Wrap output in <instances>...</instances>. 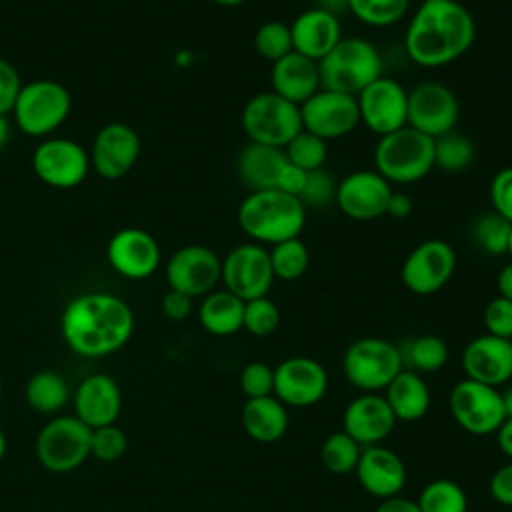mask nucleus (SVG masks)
<instances>
[{"label": "nucleus", "instance_id": "f257e3e1", "mask_svg": "<svg viewBox=\"0 0 512 512\" xmlns=\"http://www.w3.org/2000/svg\"><path fill=\"white\" fill-rule=\"evenodd\" d=\"M66 346L84 358H102L120 350L134 332L132 308L110 292L74 296L60 318Z\"/></svg>", "mask_w": 512, "mask_h": 512}, {"label": "nucleus", "instance_id": "f03ea898", "mask_svg": "<svg viewBox=\"0 0 512 512\" xmlns=\"http://www.w3.org/2000/svg\"><path fill=\"white\" fill-rule=\"evenodd\" d=\"M474 38V18L458 0H422L406 26L404 48L418 66L440 68L464 56Z\"/></svg>", "mask_w": 512, "mask_h": 512}, {"label": "nucleus", "instance_id": "7ed1b4c3", "mask_svg": "<svg viewBox=\"0 0 512 512\" xmlns=\"http://www.w3.org/2000/svg\"><path fill=\"white\" fill-rule=\"evenodd\" d=\"M306 224V206L300 198L280 190H258L238 206V226L256 244L274 246L298 238Z\"/></svg>", "mask_w": 512, "mask_h": 512}, {"label": "nucleus", "instance_id": "20e7f679", "mask_svg": "<svg viewBox=\"0 0 512 512\" xmlns=\"http://www.w3.org/2000/svg\"><path fill=\"white\" fill-rule=\"evenodd\" d=\"M384 62L380 50L366 38L348 36L318 60L320 86L350 96H358L370 82L382 76Z\"/></svg>", "mask_w": 512, "mask_h": 512}, {"label": "nucleus", "instance_id": "39448f33", "mask_svg": "<svg viewBox=\"0 0 512 512\" xmlns=\"http://www.w3.org/2000/svg\"><path fill=\"white\" fill-rule=\"evenodd\" d=\"M374 166L390 184H414L426 178L434 168V138L408 124L378 136Z\"/></svg>", "mask_w": 512, "mask_h": 512}, {"label": "nucleus", "instance_id": "423d86ee", "mask_svg": "<svg viewBox=\"0 0 512 512\" xmlns=\"http://www.w3.org/2000/svg\"><path fill=\"white\" fill-rule=\"evenodd\" d=\"M72 98L64 84L56 80H32L22 84L12 108L18 130L26 136L48 138L68 118Z\"/></svg>", "mask_w": 512, "mask_h": 512}, {"label": "nucleus", "instance_id": "0eeeda50", "mask_svg": "<svg viewBox=\"0 0 512 512\" xmlns=\"http://www.w3.org/2000/svg\"><path fill=\"white\" fill-rule=\"evenodd\" d=\"M240 122L248 142L274 148H284L298 132H302L300 106L272 90L252 96L242 108Z\"/></svg>", "mask_w": 512, "mask_h": 512}, {"label": "nucleus", "instance_id": "6e6552de", "mask_svg": "<svg viewBox=\"0 0 512 512\" xmlns=\"http://www.w3.org/2000/svg\"><path fill=\"white\" fill-rule=\"evenodd\" d=\"M404 368L400 348L378 336L354 340L342 358L346 380L364 392L386 388Z\"/></svg>", "mask_w": 512, "mask_h": 512}, {"label": "nucleus", "instance_id": "1a4fd4ad", "mask_svg": "<svg viewBox=\"0 0 512 512\" xmlns=\"http://www.w3.org/2000/svg\"><path fill=\"white\" fill-rule=\"evenodd\" d=\"M90 436L88 428L76 416H56L48 420L36 440L38 462L50 472H70L84 464L90 456Z\"/></svg>", "mask_w": 512, "mask_h": 512}, {"label": "nucleus", "instance_id": "9d476101", "mask_svg": "<svg viewBox=\"0 0 512 512\" xmlns=\"http://www.w3.org/2000/svg\"><path fill=\"white\" fill-rule=\"evenodd\" d=\"M448 408L454 422L474 436L496 434L506 420L500 390L470 378L460 380L450 390Z\"/></svg>", "mask_w": 512, "mask_h": 512}, {"label": "nucleus", "instance_id": "9b49d317", "mask_svg": "<svg viewBox=\"0 0 512 512\" xmlns=\"http://www.w3.org/2000/svg\"><path fill=\"white\" fill-rule=\"evenodd\" d=\"M32 170L50 188H76L90 170V154L76 140L48 136L32 152Z\"/></svg>", "mask_w": 512, "mask_h": 512}, {"label": "nucleus", "instance_id": "f8f14e48", "mask_svg": "<svg viewBox=\"0 0 512 512\" xmlns=\"http://www.w3.org/2000/svg\"><path fill=\"white\" fill-rule=\"evenodd\" d=\"M220 280L228 292L244 302L266 296L274 282L268 248L256 242L234 246L222 260Z\"/></svg>", "mask_w": 512, "mask_h": 512}, {"label": "nucleus", "instance_id": "ddd939ff", "mask_svg": "<svg viewBox=\"0 0 512 512\" xmlns=\"http://www.w3.org/2000/svg\"><path fill=\"white\" fill-rule=\"evenodd\" d=\"M456 270L454 248L438 238H430L412 248L400 268L402 284L418 296H430L442 290Z\"/></svg>", "mask_w": 512, "mask_h": 512}, {"label": "nucleus", "instance_id": "4468645a", "mask_svg": "<svg viewBox=\"0 0 512 512\" xmlns=\"http://www.w3.org/2000/svg\"><path fill=\"white\" fill-rule=\"evenodd\" d=\"M302 130L330 142L348 136L360 124L356 96L320 88L300 104Z\"/></svg>", "mask_w": 512, "mask_h": 512}, {"label": "nucleus", "instance_id": "2eb2a0df", "mask_svg": "<svg viewBox=\"0 0 512 512\" xmlns=\"http://www.w3.org/2000/svg\"><path fill=\"white\" fill-rule=\"evenodd\" d=\"M460 104L456 94L442 82L426 80L408 92V126L438 138L456 130Z\"/></svg>", "mask_w": 512, "mask_h": 512}, {"label": "nucleus", "instance_id": "dca6fc26", "mask_svg": "<svg viewBox=\"0 0 512 512\" xmlns=\"http://www.w3.org/2000/svg\"><path fill=\"white\" fill-rule=\"evenodd\" d=\"M360 122L376 136L390 134L408 122V90L390 76L370 82L358 96Z\"/></svg>", "mask_w": 512, "mask_h": 512}, {"label": "nucleus", "instance_id": "f3484780", "mask_svg": "<svg viewBox=\"0 0 512 512\" xmlns=\"http://www.w3.org/2000/svg\"><path fill=\"white\" fill-rule=\"evenodd\" d=\"M222 260L202 244H186L178 248L166 262V282L170 290L188 294L190 298L206 296L220 282Z\"/></svg>", "mask_w": 512, "mask_h": 512}, {"label": "nucleus", "instance_id": "a211bd4d", "mask_svg": "<svg viewBox=\"0 0 512 512\" xmlns=\"http://www.w3.org/2000/svg\"><path fill=\"white\" fill-rule=\"evenodd\" d=\"M328 390L326 368L308 356H292L274 368V396L284 406L306 408L324 398Z\"/></svg>", "mask_w": 512, "mask_h": 512}, {"label": "nucleus", "instance_id": "6ab92c4d", "mask_svg": "<svg viewBox=\"0 0 512 512\" xmlns=\"http://www.w3.org/2000/svg\"><path fill=\"white\" fill-rule=\"evenodd\" d=\"M392 184L376 170H356L344 176L336 188L334 204L352 220L368 222L386 216Z\"/></svg>", "mask_w": 512, "mask_h": 512}, {"label": "nucleus", "instance_id": "aec40b11", "mask_svg": "<svg viewBox=\"0 0 512 512\" xmlns=\"http://www.w3.org/2000/svg\"><path fill=\"white\" fill-rule=\"evenodd\" d=\"M142 150L138 132L124 122L104 124L94 142L90 154V166L106 180H118L126 176Z\"/></svg>", "mask_w": 512, "mask_h": 512}, {"label": "nucleus", "instance_id": "412c9836", "mask_svg": "<svg viewBox=\"0 0 512 512\" xmlns=\"http://www.w3.org/2000/svg\"><path fill=\"white\" fill-rule=\"evenodd\" d=\"M106 258L114 272L128 280L150 278L160 266V246L144 228H122L112 234Z\"/></svg>", "mask_w": 512, "mask_h": 512}, {"label": "nucleus", "instance_id": "4be33fe9", "mask_svg": "<svg viewBox=\"0 0 512 512\" xmlns=\"http://www.w3.org/2000/svg\"><path fill=\"white\" fill-rule=\"evenodd\" d=\"M462 370L466 378L488 386H502L512 378V340L482 334L472 338L462 350Z\"/></svg>", "mask_w": 512, "mask_h": 512}, {"label": "nucleus", "instance_id": "5701e85b", "mask_svg": "<svg viewBox=\"0 0 512 512\" xmlns=\"http://www.w3.org/2000/svg\"><path fill=\"white\" fill-rule=\"evenodd\" d=\"M396 422L398 420L392 414L386 398L378 396L376 392L356 396L342 414L344 432L360 446L380 444L392 434Z\"/></svg>", "mask_w": 512, "mask_h": 512}, {"label": "nucleus", "instance_id": "b1692460", "mask_svg": "<svg viewBox=\"0 0 512 512\" xmlns=\"http://www.w3.org/2000/svg\"><path fill=\"white\" fill-rule=\"evenodd\" d=\"M354 472L360 486L380 500L398 496L406 484V466L402 458L380 444L362 448Z\"/></svg>", "mask_w": 512, "mask_h": 512}, {"label": "nucleus", "instance_id": "393cba45", "mask_svg": "<svg viewBox=\"0 0 512 512\" xmlns=\"http://www.w3.org/2000/svg\"><path fill=\"white\" fill-rule=\"evenodd\" d=\"M290 34L294 52L318 62L340 42L342 26L334 12L314 6L292 20Z\"/></svg>", "mask_w": 512, "mask_h": 512}, {"label": "nucleus", "instance_id": "a878e982", "mask_svg": "<svg viewBox=\"0 0 512 512\" xmlns=\"http://www.w3.org/2000/svg\"><path fill=\"white\" fill-rule=\"evenodd\" d=\"M122 408V394L114 378L92 374L84 378L74 392V416L88 428L114 424Z\"/></svg>", "mask_w": 512, "mask_h": 512}, {"label": "nucleus", "instance_id": "bb28decb", "mask_svg": "<svg viewBox=\"0 0 512 512\" xmlns=\"http://www.w3.org/2000/svg\"><path fill=\"white\" fill-rule=\"evenodd\" d=\"M270 86L272 92L300 106L322 88L318 62L292 50L290 54L272 64Z\"/></svg>", "mask_w": 512, "mask_h": 512}, {"label": "nucleus", "instance_id": "cd10ccee", "mask_svg": "<svg viewBox=\"0 0 512 512\" xmlns=\"http://www.w3.org/2000/svg\"><path fill=\"white\" fill-rule=\"evenodd\" d=\"M288 158L282 148L248 142L236 156L238 180L250 190H276Z\"/></svg>", "mask_w": 512, "mask_h": 512}, {"label": "nucleus", "instance_id": "c85d7f7f", "mask_svg": "<svg viewBox=\"0 0 512 512\" xmlns=\"http://www.w3.org/2000/svg\"><path fill=\"white\" fill-rule=\"evenodd\" d=\"M384 390V398L392 414L396 416V420L402 422H416L424 418L432 402L430 388L424 382V378L408 368H402Z\"/></svg>", "mask_w": 512, "mask_h": 512}, {"label": "nucleus", "instance_id": "c756f323", "mask_svg": "<svg viewBox=\"0 0 512 512\" xmlns=\"http://www.w3.org/2000/svg\"><path fill=\"white\" fill-rule=\"evenodd\" d=\"M244 432L256 442H276L286 434L288 412L276 396L248 398L240 412Z\"/></svg>", "mask_w": 512, "mask_h": 512}, {"label": "nucleus", "instance_id": "7c9ffc66", "mask_svg": "<svg viewBox=\"0 0 512 512\" xmlns=\"http://www.w3.org/2000/svg\"><path fill=\"white\" fill-rule=\"evenodd\" d=\"M202 328L214 336H230L242 328L244 300L224 290L208 292L198 308Z\"/></svg>", "mask_w": 512, "mask_h": 512}, {"label": "nucleus", "instance_id": "2f4dec72", "mask_svg": "<svg viewBox=\"0 0 512 512\" xmlns=\"http://www.w3.org/2000/svg\"><path fill=\"white\" fill-rule=\"evenodd\" d=\"M24 398L30 408L40 414H54L62 410L70 398L66 380L52 370L36 372L24 388Z\"/></svg>", "mask_w": 512, "mask_h": 512}, {"label": "nucleus", "instance_id": "473e14b6", "mask_svg": "<svg viewBox=\"0 0 512 512\" xmlns=\"http://www.w3.org/2000/svg\"><path fill=\"white\" fill-rule=\"evenodd\" d=\"M404 368L414 372H436L448 362V346L440 336L422 334L408 340L402 348Z\"/></svg>", "mask_w": 512, "mask_h": 512}, {"label": "nucleus", "instance_id": "72a5a7b5", "mask_svg": "<svg viewBox=\"0 0 512 512\" xmlns=\"http://www.w3.org/2000/svg\"><path fill=\"white\" fill-rule=\"evenodd\" d=\"M474 144L462 132H446L434 138V168L456 174L470 168L474 162Z\"/></svg>", "mask_w": 512, "mask_h": 512}, {"label": "nucleus", "instance_id": "f704fd0d", "mask_svg": "<svg viewBox=\"0 0 512 512\" xmlns=\"http://www.w3.org/2000/svg\"><path fill=\"white\" fill-rule=\"evenodd\" d=\"M512 224L502 218L498 212H482L472 222V240L478 246L480 252L488 256H502L508 250V238H510Z\"/></svg>", "mask_w": 512, "mask_h": 512}, {"label": "nucleus", "instance_id": "c9c22d12", "mask_svg": "<svg viewBox=\"0 0 512 512\" xmlns=\"http://www.w3.org/2000/svg\"><path fill=\"white\" fill-rule=\"evenodd\" d=\"M270 264L274 278L284 282L298 280L310 266V252L300 238H290L270 246Z\"/></svg>", "mask_w": 512, "mask_h": 512}, {"label": "nucleus", "instance_id": "e433bc0d", "mask_svg": "<svg viewBox=\"0 0 512 512\" xmlns=\"http://www.w3.org/2000/svg\"><path fill=\"white\" fill-rule=\"evenodd\" d=\"M420 512H466L468 500L464 490L448 478H436L428 482L418 500H416Z\"/></svg>", "mask_w": 512, "mask_h": 512}, {"label": "nucleus", "instance_id": "4c0bfd02", "mask_svg": "<svg viewBox=\"0 0 512 512\" xmlns=\"http://www.w3.org/2000/svg\"><path fill=\"white\" fill-rule=\"evenodd\" d=\"M364 446H360L352 436H348L344 430L330 434L320 448V460L326 470L334 474H348L356 470V464L360 460V452Z\"/></svg>", "mask_w": 512, "mask_h": 512}, {"label": "nucleus", "instance_id": "58836bf2", "mask_svg": "<svg viewBox=\"0 0 512 512\" xmlns=\"http://www.w3.org/2000/svg\"><path fill=\"white\" fill-rule=\"evenodd\" d=\"M346 8L360 22L374 28H386L408 14L410 0H346Z\"/></svg>", "mask_w": 512, "mask_h": 512}, {"label": "nucleus", "instance_id": "ea45409f", "mask_svg": "<svg viewBox=\"0 0 512 512\" xmlns=\"http://www.w3.org/2000/svg\"><path fill=\"white\" fill-rule=\"evenodd\" d=\"M282 150L290 164H294L306 172L324 168L326 158H328V142L306 132V130L298 132Z\"/></svg>", "mask_w": 512, "mask_h": 512}, {"label": "nucleus", "instance_id": "a19ab883", "mask_svg": "<svg viewBox=\"0 0 512 512\" xmlns=\"http://www.w3.org/2000/svg\"><path fill=\"white\" fill-rule=\"evenodd\" d=\"M254 48L260 58L268 62H276L290 54L292 48V34H290V24L280 22V20H268L258 26L254 34Z\"/></svg>", "mask_w": 512, "mask_h": 512}, {"label": "nucleus", "instance_id": "79ce46f5", "mask_svg": "<svg viewBox=\"0 0 512 512\" xmlns=\"http://www.w3.org/2000/svg\"><path fill=\"white\" fill-rule=\"evenodd\" d=\"M280 326V308L268 296L244 302L242 328L252 336H270Z\"/></svg>", "mask_w": 512, "mask_h": 512}, {"label": "nucleus", "instance_id": "37998d69", "mask_svg": "<svg viewBox=\"0 0 512 512\" xmlns=\"http://www.w3.org/2000/svg\"><path fill=\"white\" fill-rule=\"evenodd\" d=\"M128 448V438L122 428L116 424L92 428L90 436V456L102 460V462H116L124 456Z\"/></svg>", "mask_w": 512, "mask_h": 512}, {"label": "nucleus", "instance_id": "c03bdc74", "mask_svg": "<svg viewBox=\"0 0 512 512\" xmlns=\"http://www.w3.org/2000/svg\"><path fill=\"white\" fill-rule=\"evenodd\" d=\"M336 188H338V182L334 180V176L330 172H326L324 168L312 170L306 176V184L300 194V202L304 206H314V208L328 206L330 202L336 200Z\"/></svg>", "mask_w": 512, "mask_h": 512}, {"label": "nucleus", "instance_id": "a18cd8bd", "mask_svg": "<svg viewBox=\"0 0 512 512\" xmlns=\"http://www.w3.org/2000/svg\"><path fill=\"white\" fill-rule=\"evenodd\" d=\"M240 390L246 398L272 396L274 368L266 362H248L240 372Z\"/></svg>", "mask_w": 512, "mask_h": 512}, {"label": "nucleus", "instance_id": "49530a36", "mask_svg": "<svg viewBox=\"0 0 512 512\" xmlns=\"http://www.w3.org/2000/svg\"><path fill=\"white\" fill-rule=\"evenodd\" d=\"M486 334L512 340V300L502 296L492 298L482 314Z\"/></svg>", "mask_w": 512, "mask_h": 512}, {"label": "nucleus", "instance_id": "de8ad7c7", "mask_svg": "<svg viewBox=\"0 0 512 512\" xmlns=\"http://www.w3.org/2000/svg\"><path fill=\"white\" fill-rule=\"evenodd\" d=\"M492 210L512 224V166L496 172L490 184Z\"/></svg>", "mask_w": 512, "mask_h": 512}, {"label": "nucleus", "instance_id": "09e8293b", "mask_svg": "<svg viewBox=\"0 0 512 512\" xmlns=\"http://www.w3.org/2000/svg\"><path fill=\"white\" fill-rule=\"evenodd\" d=\"M20 88L22 80L18 70L0 56V114H12Z\"/></svg>", "mask_w": 512, "mask_h": 512}, {"label": "nucleus", "instance_id": "8fccbe9b", "mask_svg": "<svg viewBox=\"0 0 512 512\" xmlns=\"http://www.w3.org/2000/svg\"><path fill=\"white\" fill-rule=\"evenodd\" d=\"M160 308H162V314L168 318V320H174V322H180V320H186L192 310H194V298H190L188 294H182L178 290H170L162 296V302H160Z\"/></svg>", "mask_w": 512, "mask_h": 512}, {"label": "nucleus", "instance_id": "3c124183", "mask_svg": "<svg viewBox=\"0 0 512 512\" xmlns=\"http://www.w3.org/2000/svg\"><path fill=\"white\" fill-rule=\"evenodd\" d=\"M490 494L502 506H512V462L500 466L490 478Z\"/></svg>", "mask_w": 512, "mask_h": 512}, {"label": "nucleus", "instance_id": "603ef678", "mask_svg": "<svg viewBox=\"0 0 512 512\" xmlns=\"http://www.w3.org/2000/svg\"><path fill=\"white\" fill-rule=\"evenodd\" d=\"M306 176H308L306 170H302V168H298V166H294V164L288 162L286 168H284L282 174H280V180H278V188H276V190L300 198V194H302V190H304V184H306Z\"/></svg>", "mask_w": 512, "mask_h": 512}, {"label": "nucleus", "instance_id": "864d4df0", "mask_svg": "<svg viewBox=\"0 0 512 512\" xmlns=\"http://www.w3.org/2000/svg\"><path fill=\"white\" fill-rule=\"evenodd\" d=\"M412 198L404 192H398V190H392V196L388 200V208H386V216H392V218H408L412 214Z\"/></svg>", "mask_w": 512, "mask_h": 512}, {"label": "nucleus", "instance_id": "5fc2aeb1", "mask_svg": "<svg viewBox=\"0 0 512 512\" xmlns=\"http://www.w3.org/2000/svg\"><path fill=\"white\" fill-rule=\"evenodd\" d=\"M374 512H420V508L416 502H412L408 498L392 496V498L380 500V504L376 506Z\"/></svg>", "mask_w": 512, "mask_h": 512}, {"label": "nucleus", "instance_id": "6e6d98bb", "mask_svg": "<svg viewBox=\"0 0 512 512\" xmlns=\"http://www.w3.org/2000/svg\"><path fill=\"white\" fill-rule=\"evenodd\" d=\"M496 444L504 456L512 462V418H506L502 426L496 430Z\"/></svg>", "mask_w": 512, "mask_h": 512}, {"label": "nucleus", "instance_id": "4d7b16f0", "mask_svg": "<svg viewBox=\"0 0 512 512\" xmlns=\"http://www.w3.org/2000/svg\"><path fill=\"white\" fill-rule=\"evenodd\" d=\"M496 288H498V296L512 300V262L500 268L496 276Z\"/></svg>", "mask_w": 512, "mask_h": 512}, {"label": "nucleus", "instance_id": "13d9d810", "mask_svg": "<svg viewBox=\"0 0 512 512\" xmlns=\"http://www.w3.org/2000/svg\"><path fill=\"white\" fill-rule=\"evenodd\" d=\"M12 134V124L8 120V114H0V150L6 148Z\"/></svg>", "mask_w": 512, "mask_h": 512}, {"label": "nucleus", "instance_id": "bf43d9fd", "mask_svg": "<svg viewBox=\"0 0 512 512\" xmlns=\"http://www.w3.org/2000/svg\"><path fill=\"white\" fill-rule=\"evenodd\" d=\"M502 396V406L506 412V418H512V384L504 388V392H500Z\"/></svg>", "mask_w": 512, "mask_h": 512}, {"label": "nucleus", "instance_id": "052dcab7", "mask_svg": "<svg viewBox=\"0 0 512 512\" xmlns=\"http://www.w3.org/2000/svg\"><path fill=\"white\" fill-rule=\"evenodd\" d=\"M214 4H218V6H240V4H244L246 0H212Z\"/></svg>", "mask_w": 512, "mask_h": 512}, {"label": "nucleus", "instance_id": "680f3d73", "mask_svg": "<svg viewBox=\"0 0 512 512\" xmlns=\"http://www.w3.org/2000/svg\"><path fill=\"white\" fill-rule=\"evenodd\" d=\"M4 454H6V436H4V432L0 428V460L4 458Z\"/></svg>", "mask_w": 512, "mask_h": 512}, {"label": "nucleus", "instance_id": "e2e57ef3", "mask_svg": "<svg viewBox=\"0 0 512 512\" xmlns=\"http://www.w3.org/2000/svg\"><path fill=\"white\" fill-rule=\"evenodd\" d=\"M332 2H334V0H328V4H324V6H320V8H324V10H330V12H332ZM338 2L346 6V0H338Z\"/></svg>", "mask_w": 512, "mask_h": 512}, {"label": "nucleus", "instance_id": "0e129e2a", "mask_svg": "<svg viewBox=\"0 0 512 512\" xmlns=\"http://www.w3.org/2000/svg\"><path fill=\"white\" fill-rule=\"evenodd\" d=\"M506 254L512 258V230H510V238H508V250H506Z\"/></svg>", "mask_w": 512, "mask_h": 512}, {"label": "nucleus", "instance_id": "69168bd1", "mask_svg": "<svg viewBox=\"0 0 512 512\" xmlns=\"http://www.w3.org/2000/svg\"><path fill=\"white\" fill-rule=\"evenodd\" d=\"M0 396H2V380H0Z\"/></svg>", "mask_w": 512, "mask_h": 512}]
</instances>
